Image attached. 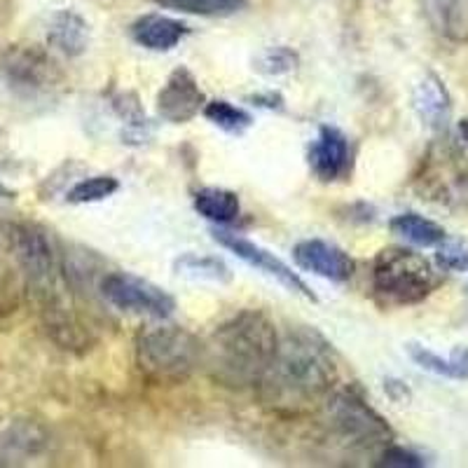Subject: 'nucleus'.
I'll return each instance as SVG.
<instances>
[{
  "mask_svg": "<svg viewBox=\"0 0 468 468\" xmlns=\"http://www.w3.org/2000/svg\"><path fill=\"white\" fill-rule=\"evenodd\" d=\"M337 382L333 345L314 328H292L279 337L270 367L258 384L262 408L300 417L321 408Z\"/></svg>",
  "mask_w": 468,
  "mask_h": 468,
  "instance_id": "f257e3e1",
  "label": "nucleus"
},
{
  "mask_svg": "<svg viewBox=\"0 0 468 468\" xmlns=\"http://www.w3.org/2000/svg\"><path fill=\"white\" fill-rule=\"evenodd\" d=\"M277 325L261 309H244L204 342V370L216 384L244 391L261 384L277 351Z\"/></svg>",
  "mask_w": 468,
  "mask_h": 468,
  "instance_id": "f03ea898",
  "label": "nucleus"
},
{
  "mask_svg": "<svg viewBox=\"0 0 468 468\" xmlns=\"http://www.w3.org/2000/svg\"><path fill=\"white\" fill-rule=\"evenodd\" d=\"M204 361V345L181 325H148L136 337V366L154 384H183Z\"/></svg>",
  "mask_w": 468,
  "mask_h": 468,
  "instance_id": "7ed1b4c3",
  "label": "nucleus"
},
{
  "mask_svg": "<svg viewBox=\"0 0 468 468\" xmlns=\"http://www.w3.org/2000/svg\"><path fill=\"white\" fill-rule=\"evenodd\" d=\"M10 250L16 267L27 279L28 291L43 303L45 312L61 307L64 267L58 262L52 237L40 225L16 223L10 229Z\"/></svg>",
  "mask_w": 468,
  "mask_h": 468,
  "instance_id": "20e7f679",
  "label": "nucleus"
},
{
  "mask_svg": "<svg viewBox=\"0 0 468 468\" xmlns=\"http://www.w3.org/2000/svg\"><path fill=\"white\" fill-rule=\"evenodd\" d=\"M441 283L436 267L410 249H384L373 262V291L384 304H417Z\"/></svg>",
  "mask_w": 468,
  "mask_h": 468,
  "instance_id": "39448f33",
  "label": "nucleus"
},
{
  "mask_svg": "<svg viewBox=\"0 0 468 468\" xmlns=\"http://www.w3.org/2000/svg\"><path fill=\"white\" fill-rule=\"evenodd\" d=\"M330 429L345 442L361 450L387 447L394 441V431L373 405L367 403L356 388H340L330 391L324 403Z\"/></svg>",
  "mask_w": 468,
  "mask_h": 468,
  "instance_id": "423d86ee",
  "label": "nucleus"
},
{
  "mask_svg": "<svg viewBox=\"0 0 468 468\" xmlns=\"http://www.w3.org/2000/svg\"><path fill=\"white\" fill-rule=\"evenodd\" d=\"M101 295L108 304L127 314H145L153 319H169L176 309V300L165 288L154 286L129 271H111L101 279Z\"/></svg>",
  "mask_w": 468,
  "mask_h": 468,
  "instance_id": "0eeeda50",
  "label": "nucleus"
},
{
  "mask_svg": "<svg viewBox=\"0 0 468 468\" xmlns=\"http://www.w3.org/2000/svg\"><path fill=\"white\" fill-rule=\"evenodd\" d=\"M3 80L19 94H40L57 85L58 70L36 45H15L0 57Z\"/></svg>",
  "mask_w": 468,
  "mask_h": 468,
  "instance_id": "6e6552de",
  "label": "nucleus"
},
{
  "mask_svg": "<svg viewBox=\"0 0 468 468\" xmlns=\"http://www.w3.org/2000/svg\"><path fill=\"white\" fill-rule=\"evenodd\" d=\"M420 183L421 192L431 195L429 199H438V202L463 199L468 190V169L463 154L447 145L433 148L424 162Z\"/></svg>",
  "mask_w": 468,
  "mask_h": 468,
  "instance_id": "1a4fd4ad",
  "label": "nucleus"
},
{
  "mask_svg": "<svg viewBox=\"0 0 468 468\" xmlns=\"http://www.w3.org/2000/svg\"><path fill=\"white\" fill-rule=\"evenodd\" d=\"M213 239L218 241L223 249L232 250L234 256L239 258V261H244L246 265L256 267V270H261L267 277L277 279V282L282 283V286H286L288 291L298 292L303 298L316 303V295L312 292V288H309L286 262L279 261L274 253H270V250L262 249V246H258L256 241L246 239V237H239V234L234 232H225V229H216V232H213Z\"/></svg>",
  "mask_w": 468,
  "mask_h": 468,
  "instance_id": "9d476101",
  "label": "nucleus"
},
{
  "mask_svg": "<svg viewBox=\"0 0 468 468\" xmlns=\"http://www.w3.org/2000/svg\"><path fill=\"white\" fill-rule=\"evenodd\" d=\"M204 106H207V96L197 78L186 66H178L157 94V115L171 124L190 122L192 117L199 115V111H204Z\"/></svg>",
  "mask_w": 468,
  "mask_h": 468,
  "instance_id": "9b49d317",
  "label": "nucleus"
},
{
  "mask_svg": "<svg viewBox=\"0 0 468 468\" xmlns=\"http://www.w3.org/2000/svg\"><path fill=\"white\" fill-rule=\"evenodd\" d=\"M292 258L304 271H312L316 277L335 283L349 282L354 277V271H356V262L345 249L324 239L300 241L292 249Z\"/></svg>",
  "mask_w": 468,
  "mask_h": 468,
  "instance_id": "f8f14e48",
  "label": "nucleus"
},
{
  "mask_svg": "<svg viewBox=\"0 0 468 468\" xmlns=\"http://www.w3.org/2000/svg\"><path fill=\"white\" fill-rule=\"evenodd\" d=\"M309 166L312 174L324 183L340 181L342 176L351 169V148L349 139L337 127L324 124L319 129V136L309 145Z\"/></svg>",
  "mask_w": 468,
  "mask_h": 468,
  "instance_id": "ddd939ff",
  "label": "nucleus"
},
{
  "mask_svg": "<svg viewBox=\"0 0 468 468\" xmlns=\"http://www.w3.org/2000/svg\"><path fill=\"white\" fill-rule=\"evenodd\" d=\"M415 111L421 122L433 132H442L450 122V112H452V99L447 94L445 82L436 73H426L415 87L412 96Z\"/></svg>",
  "mask_w": 468,
  "mask_h": 468,
  "instance_id": "4468645a",
  "label": "nucleus"
},
{
  "mask_svg": "<svg viewBox=\"0 0 468 468\" xmlns=\"http://www.w3.org/2000/svg\"><path fill=\"white\" fill-rule=\"evenodd\" d=\"M187 33L186 24L165 15H145L132 24V37L150 52H169Z\"/></svg>",
  "mask_w": 468,
  "mask_h": 468,
  "instance_id": "2eb2a0df",
  "label": "nucleus"
},
{
  "mask_svg": "<svg viewBox=\"0 0 468 468\" xmlns=\"http://www.w3.org/2000/svg\"><path fill=\"white\" fill-rule=\"evenodd\" d=\"M48 40L54 49L66 57H80L90 45V27L73 10H61L49 22Z\"/></svg>",
  "mask_w": 468,
  "mask_h": 468,
  "instance_id": "dca6fc26",
  "label": "nucleus"
},
{
  "mask_svg": "<svg viewBox=\"0 0 468 468\" xmlns=\"http://www.w3.org/2000/svg\"><path fill=\"white\" fill-rule=\"evenodd\" d=\"M408 354L426 373H433L445 379H457V382L468 379V346L454 349L452 356H441L429 346L412 342V345H408Z\"/></svg>",
  "mask_w": 468,
  "mask_h": 468,
  "instance_id": "f3484780",
  "label": "nucleus"
},
{
  "mask_svg": "<svg viewBox=\"0 0 468 468\" xmlns=\"http://www.w3.org/2000/svg\"><path fill=\"white\" fill-rule=\"evenodd\" d=\"M192 204L202 218L216 225H232L241 216V202L237 192L225 190V187H202L195 192Z\"/></svg>",
  "mask_w": 468,
  "mask_h": 468,
  "instance_id": "a211bd4d",
  "label": "nucleus"
},
{
  "mask_svg": "<svg viewBox=\"0 0 468 468\" xmlns=\"http://www.w3.org/2000/svg\"><path fill=\"white\" fill-rule=\"evenodd\" d=\"M438 31L452 43H468V0H426Z\"/></svg>",
  "mask_w": 468,
  "mask_h": 468,
  "instance_id": "6ab92c4d",
  "label": "nucleus"
},
{
  "mask_svg": "<svg viewBox=\"0 0 468 468\" xmlns=\"http://www.w3.org/2000/svg\"><path fill=\"white\" fill-rule=\"evenodd\" d=\"M388 228H391L394 234L403 237L405 241H410V244L424 246V249L426 246H438L447 237V232L441 225L412 211L394 216L391 223H388Z\"/></svg>",
  "mask_w": 468,
  "mask_h": 468,
  "instance_id": "aec40b11",
  "label": "nucleus"
},
{
  "mask_svg": "<svg viewBox=\"0 0 468 468\" xmlns=\"http://www.w3.org/2000/svg\"><path fill=\"white\" fill-rule=\"evenodd\" d=\"M176 271L192 279H204L213 283H228L232 279V271L223 261L213 256H197V253H186L176 261Z\"/></svg>",
  "mask_w": 468,
  "mask_h": 468,
  "instance_id": "412c9836",
  "label": "nucleus"
},
{
  "mask_svg": "<svg viewBox=\"0 0 468 468\" xmlns=\"http://www.w3.org/2000/svg\"><path fill=\"white\" fill-rule=\"evenodd\" d=\"M204 117L218 129H223V132L234 133V136H241V133H244L246 129H250V124H253L250 112H246L244 108L239 106H234V103L225 101V99L208 101L207 106H204Z\"/></svg>",
  "mask_w": 468,
  "mask_h": 468,
  "instance_id": "4be33fe9",
  "label": "nucleus"
},
{
  "mask_svg": "<svg viewBox=\"0 0 468 468\" xmlns=\"http://www.w3.org/2000/svg\"><path fill=\"white\" fill-rule=\"evenodd\" d=\"M166 10L199 16H229L246 5V0H153Z\"/></svg>",
  "mask_w": 468,
  "mask_h": 468,
  "instance_id": "5701e85b",
  "label": "nucleus"
},
{
  "mask_svg": "<svg viewBox=\"0 0 468 468\" xmlns=\"http://www.w3.org/2000/svg\"><path fill=\"white\" fill-rule=\"evenodd\" d=\"M117 190H120V181L112 176H90L85 181L75 183L66 199L70 204H94L112 197Z\"/></svg>",
  "mask_w": 468,
  "mask_h": 468,
  "instance_id": "b1692460",
  "label": "nucleus"
},
{
  "mask_svg": "<svg viewBox=\"0 0 468 468\" xmlns=\"http://www.w3.org/2000/svg\"><path fill=\"white\" fill-rule=\"evenodd\" d=\"M298 54L292 52L291 48H283V45H277V48H265L256 58H253V69L262 75H286L291 70L298 69Z\"/></svg>",
  "mask_w": 468,
  "mask_h": 468,
  "instance_id": "393cba45",
  "label": "nucleus"
},
{
  "mask_svg": "<svg viewBox=\"0 0 468 468\" xmlns=\"http://www.w3.org/2000/svg\"><path fill=\"white\" fill-rule=\"evenodd\" d=\"M436 262L445 271H468V241L445 237L438 244Z\"/></svg>",
  "mask_w": 468,
  "mask_h": 468,
  "instance_id": "a878e982",
  "label": "nucleus"
},
{
  "mask_svg": "<svg viewBox=\"0 0 468 468\" xmlns=\"http://www.w3.org/2000/svg\"><path fill=\"white\" fill-rule=\"evenodd\" d=\"M424 457L412 450H405L400 445H387L382 447V454H379V466L388 468H420L424 466Z\"/></svg>",
  "mask_w": 468,
  "mask_h": 468,
  "instance_id": "bb28decb",
  "label": "nucleus"
},
{
  "mask_svg": "<svg viewBox=\"0 0 468 468\" xmlns=\"http://www.w3.org/2000/svg\"><path fill=\"white\" fill-rule=\"evenodd\" d=\"M250 101H253V106H265V108H282V103H283V99L279 94H267V96H250Z\"/></svg>",
  "mask_w": 468,
  "mask_h": 468,
  "instance_id": "cd10ccee",
  "label": "nucleus"
},
{
  "mask_svg": "<svg viewBox=\"0 0 468 468\" xmlns=\"http://www.w3.org/2000/svg\"><path fill=\"white\" fill-rule=\"evenodd\" d=\"M12 195H15V192H12L10 187H5V183L0 181V197H7V199H10Z\"/></svg>",
  "mask_w": 468,
  "mask_h": 468,
  "instance_id": "c85d7f7f",
  "label": "nucleus"
},
{
  "mask_svg": "<svg viewBox=\"0 0 468 468\" xmlns=\"http://www.w3.org/2000/svg\"><path fill=\"white\" fill-rule=\"evenodd\" d=\"M459 133H462V139L468 144V120H463V122L459 124Z\"/></svg>",
  "mask_w": 468,
  "mask_h": 468,
  "instance_id": "c756f323",
  "label": "nucleus"
}]
</instances>
